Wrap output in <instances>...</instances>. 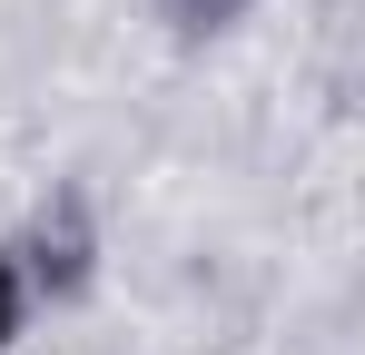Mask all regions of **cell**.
I'll list each match as a JSON object with an SVG mask.
<instances>
[{
	"label": "cell",
	"mask_w": 365,
	"mask_h": 355,
	"mask_svg": "<svg viewBox=\"0 0 365 355\" xmlns=\"http://www.w3.org/2000/svg\"><path fill=\"white\" fill-rule=\"evenodd\" d=\"M237 10H247V0H168V20H178V30H227Z\"/></svg>",
	"instance_id": "cell-1"
},
{
	"label": "cell",
	"mask_w": 365,
	"mask_h": 355,
	"mask_svg": "<svg viewBox=\"0 0 365 355\" xmlns=\"http://www.w3.org/2000/svg\"><path fill=\"white\" fill-rule=\"evenodd\" d=\"M10 336H20V267L0 257V346H10Z\"/></svg>",
	"instance_id": "cell-2"
}]
</instances>
